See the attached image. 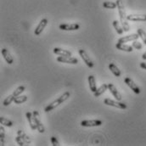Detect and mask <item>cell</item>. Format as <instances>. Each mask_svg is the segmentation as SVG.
<instances>
[{
  "mask_svg": "<svg viewBox=\"0 0 146 146\" xmlns=\"http://www.w3.org/2000/svg\"><path fill=\"white\" fill-rule=\"evenodd\" d=\"M137 33L139 34V37L143 40L144 43L146 45V33L144 31V29L139 28V29H138V31H137Z\"/></svg>",
  "mask_w": 146,
  "mask_h": 146,
  "instance_id": "83f0119b",
  "label": "cell"
},
{
  "mask_svg": "<svg viewBox=\"0 0 146 146\" xmlns=\"http://www.w3.org/2000/svg\"><path fill=\"white\" fill-rule=\"evenodd\" d=\"M103 7L105 9H115L117 7V4L115 2H110V1H106L103 3Z\"/></svg>",
  "mask_w": 146,
  "mask_h": 146,
  "instance_id": "484cf974",
  "label": "cell"
},
{
  "mask_svg": "<svg viewBox=\"0 0 146 146\" xmlns=\"http://www.w3.org/2000/svg\"><path fill=\"white\" fill-rule=\"evenodd\" d=\"M88 84H89V88L90 90L94 93L96 92L97 90V83H96V80H95V77L93 76V75H90L88 78Z\"/></svg>",
  "mask_w": 146,
  "mask_h": 146,
  "instance_id": "e0dca14e",
  "label": "cell"
},
{
  "mask_svg": "<svg viewBox=\"0 0 146 146\" xmlns=\"http://www.w3.org/2000/svg\"><path fill=\"white\" fill-rule=\"evenodd\" d=\"M2 55H3V59L5 60V61H6L9 65H12V64L14 63V59H13L11 54L9 53V51L7 48H3L2 49Z\"/></svg>",
  "mask_w": 146,
  "mask_h": 146,
  "instance_id": "7c38bea8",
  "label": "cell"
},
{
  "mask_svg": "<svg viewBox=\"0 0 146 146\" xmlns=\"http://www.w3.org/2000/svg\"><path fill=\"white\" fill-rule=\"evenodd\" d=\"M139 34L138 33H134V34H131L128 36H125L123 37H121L118 39V42H121V43H125V42H128L130 41H134V40H138L139 39Z\"/></svg>",
  "mask_w": 146,
  "mask_h": 146,
  "instance_id": "4fadbf2b",
  "label": "cell"
},
{
  "mask_svg": "<svg viewBox=\"0 0 146 146\" xmlns=\"http://www.w3.org/2000/svg\"><path fill=\"white\" fill-rule=\"evenodd\" d=\"M15 141H16V143H17L20 146H24L27 145L26 142H25L20 136H18V135H17V137L15 138Z\"/></svg>",
  "mask_w": 146,
  "mask_h": 146,
  "instance_id": "4dcf8cb0",
  "label": "cell"
},
{
  "mask_svg": "<svg viewBox=\"0 0 146 146\" xmlns=\"http://www.w3.org/2000/svg\"><path fill=\"white\" fill-rule=\"evenodd\" d=\"M0 145H5V130L3 126L0 127Z\"/></svg>",
  "mask_w": 146,
  "mask_h": 146,
  "instance_id": "d4e9b609",
  "label": "cell"
},
{
  "mask_svg": "<svg viewBox=\"0 0 146 146\" xmlns=\"http://www.w3.org/2000/svg\"><path fill=\"white\" fill-rule=\"evenodd\" d=\"M140 67L143 68L144 70H146V63L145 62H141L140 63Z\"/></svg>",
  "mask_w": 146,
  "mask_h": 146,
  "instance_id": "d6a6232c",
  "label": "cell"
},
{
  "mask_svg": "<svg viewBox=\"0 0 146 146\" xmlns=\"http://www.w3.org/2000/svg\"><path fill=\"white\" fill-rule=\"evenodd\" d=\"M142 59H143L144 60H146V52L143 54V55H142Z\"/></svg>",
  "mask_w": 146,
  "mask_h": 146,
  "instance_id": "836d02e7",
  "label": "cell"
},
{
  "mask_svg": "<svg viewBox=\"0 0 146 146\" xmlns=\"http://www.w3.org/2000/svg\"><path fill=\"white\" fill-rule=\"evenodd\" d=\"M133 47L134 48L138 49V50H140V49H142V48H143L141 42H139L138 40H134V41L133 42Z\"/></svg>",
  "mask_w": 146,
  "mask_h": 146,
  "instance_id": "f546056e",
  "label": "cell"
},
{
  "mask_svg": "<svg viewBox=\"0 0 146 146\" xmlns=\"http://www.w3.org/2000/svg\"><path fill=\"white\" fill-rule=\"evenodd\" d=\"M115 48L118 50L124 51V52H128V53L133 52V46H130V45H127V44H125V43H121V42H117L115 44Z\"/></svg>",
  "mask_w": 146,
  "mask_h": 146,
  "instance_id": "9a60e30c",
  "label": "cell"
},
{
  "mask_svg": "<svg viewBox=\"0 0 146 146\" xmlns=\"http://www.w3.org/2000/svg\"><path fill=\"white\" fill-rule=\"evenodd\" d=\"M125 83L136 94H140V88H139V86L130 78V77H126L124 80Z\"/></svg>",
  "mask_w": 146,
  "mask_h": 146,
  "instance_id": "ba28073f",
  "label": "cell"
},
{
  "mask_svg": "<svg viewBox=\"0 0 146 146\" xmlns=\"http://www.w3.org/2000/svg\"><path fill=\"white\" fill-rule=\"evenodd\" d=\"M57 61L60 63H66V64H72L76 65L78 63V60L72 56H59L57 58Z\"/></svg>",
  "mask_w": 146,
  "mask_h": 146,
  "instance_id": "52a82bcc",
  "label": "cell"
},
{
  "mask_svg": "<svg viewBox=\"0 0 146 146\" xmlns=\"http://www.w3.org/2000/svg\"><path fill=\"white\" fill-rule=\"evenodd\" d=\"M51 143H52V145L53 146H60V143H59V141H58V139H57V138L56 137H54V136H52L51 137Z\"/></svg>",
  "mask_w": 146,
  "mask_h": 146,
  "instance_id": "1f68e13d",
  "label": "cell"
},
{
  "mask_svg": "<svg viewBox=\"0 0 146 146\" xmlns=\"http://www.w3.org/2000/svg\"><path fill=\"white\" fill-rule=\"evenodd\" d=\"M26 116H27V119L29 122V125L32 128V130H35L36 129V122H35V120H34V117H33V113L31 112H27L26 113Z\"/></svg>",
  "mask_w": 146,
  "mask_h": 146,
  "instance_id": "ac0fdd59",
  "label": "cell"
},
{
  "mask_svg": "<svg viewBox=\"0 0 146 146\" xmlns=\"http://www.w3.org/2000/svg\"><path fill=\"white\" fill-rule=\"evenodd\" d=\"M81 126L84 127H100L103 124V121L100 120H85L81 121Z\"/></svg>",
  "mask_w": 146,
  "mask_h": 146,
  "instance_id": "5b68a950",
  "label": "cell"
},
{
  "mask_svg": "<svg viewBox=\"0 0 146 146\" xmlns=\"http://www.w3.org/2000/svg\"><path fill=\"white\" fill-rule=\"evenodd\" d=\"M70 96H71L70 92H65V93H64L61 96H60L57 100H55L53 101L52 103L48 104V105L45 107L44 111L47 112V113H48V112H50L51 110H54L56 107L60 106L62 103H64L65 101H66V100L69 99Z\"/></svg>",
  "mask_w": 146,
  "mask_h": 146,
  "instance_id": "7a4b0ae2",
  "label": "cell"
},
{
  "mask_svg": "<svg viewBox=\"0 0 146 146\" xmlns=\"http://www.w3.org/2000/svg\"><path fill=\"white\" fill-rule=\"evenodd\" d=\"M112 23H113V27H114L115 32H116L118 34H120V35L122 34L123 32H124V30H123V28H122V26L120 25V22H119L118 21L115 20V21H113Z\"/></svg>",
  "mask_w": 146,
  "mask_h": 146,
  "instance_id": "7402d4cb",
  "label": "cell"
},
{
  "mask_svg": "<svg viewBox=\"0 0 146 146\" xmlns=\"http://www.w3.org/2000/svg\"><path fill=\"white\" fill-rule=\"evenodd\" d=\"M78 53H79V54H80L82 60L83 62L87 65L88 67L93 68V67L94 66V63L93 62V60H91V58L88 56V53L86 52V50H84V49H79Z\"/></svg>",
  "mask_w": 146,
  "mask_h": 146,
  "instance_id": "3957f363",
  "label": "cell"
},
{
  "mask_svg": "<svg viewBox=\"0 0 146 146\" xmlns=\"http://www.w3.org/2000/svg\"><path fill=\"white\" fill-rule=\"evenodd\" d=\"M108 89L110 90V92L112 94V95L115 98L116 100H118V101L121 100V99H122L121 94H120V92L117 90V88H115V86L113 83H109L108 84Z\"/></svg>",
  "mask_w": 146,
  "mask_h": 146,
  "instance_id": "8fae6325",
  "label": "cell"
},
{
  "mask_svg": "<svg viewBox=\"0 0 146 146\" xmlns=\"http://www.w3.org/2000/svg\"><path fill=\"white\" fill-rule=\"evenodd\" d=\"M15 96L13 95V94H11V95H9L4 100H3V105L4 106H9L13 101H14V100H15Z\"/></svg>",
  "mask_w": 146,
  "mask_h": 146,
  "instance_id": "4316f807",
  "label": "cell"
},
{
  "mask_svg": "<svg viewBox=\"0 0 146 146\" xmlns=\"http://www.w3.org/2000/svg\"><path fill=\"white\" fill-rule=\"evenodd\" d=\"M116 4H117V9H118L120 21H121L122 28H123L124 32H128L130 30V27L127 22V15H126V10H125L124 5H123V2L121 0H116Z\"/></svg>",
  "mask_w": 146,
  "mask_h": 146,
  "instance_id": "6da1fadb",
  "label": "cell"
},
{
  "mask_svg": "<svg viewBox=\"0 0 146 146\" xmlns=\"http://www.w3.org/2000/svg\"><path fill=\"white\" fill-rule=\"evenodd\" d=\"M0 122H1V124L3 125V126H4V127H11L12 126H13V121H10V120H9V119H7V118H5V117H1V119H0Z\"/></svg>",
  "mask_w": 146,
  "mask_h": 146,
  "instance_id": "cb8c5ba5",
  "label": "cell"
},
{
  "mask_svg": "<svg viewBox=\"0 0 146 146\" xmlns=\"http://www.w3.org/2000/svg\"><path fill=\"white\" fill-rule=\"evenodd\" d=\"M108 89V84L106 83H104L103 85H101L99 88H97L96 92H94V96L95 97H100L101 94H103L106 90Z\"/></svg>",
  "mask_w": 146,
  "mask_h": 146,
  "instance_id": "d6986e66",
  "label": "cell"
},
{
  "mask_svg": "<svg viewBox=\"0 0 146 146\" xmlns=\"http://www.w3.org/2000/svg\"><path fill=\"white\" fill-rule=\"evenodd\" d=\"M60 29L62 31H76L80 28V25L77 23L73 24H60Z\"/></svg>",
  "mask_w": 146,
  "mask_h": 146,
  "instance_id": "30bf717a",
  "label": "cell"
},
{
  "mask_svg": "<svg viewBox=\"0 0 146 146\" xmlns=\"http://www.w3.org/2000/svg\"><path fill=\"white\" fill-rule=\"evenodd\" d=\"M17 135L20 136V137L26 142L27 145H30V144L32 143V139H30V137L27 136L22 130H19V131L17 132Z\"/></svg>",
  "mask_w": 146,
  "mask_h": 146,
  "instance_id": "44dd1931",
  "label": "cell"
},
{
  "mask_svg": "<svg viewBox=\"0 0 146 146\" xmlns=\"http://www.w3.org/2000/svg\"><path fill=\"white\" fill-rule=\"evenodd\" d=\"M104 104L106 105V106H113V107H116L118 109L121 110H125L127 109V105L124 104V103H121V102H119L118 100L117 101H115V100H112L110 99H106L104 100Z\"/></svg>",
  "mask_w": 146,
  "mask_h": 146,
  "instance_id": "277c9868",
  "label": "cell"
},
{
  "mask_svg": "<svg viewBox=\"0 0 146 146\" xmlns=\"http://www.w3.org/2000/svg\"><path fill=\"white\" fill-rule=\"evenodd\" d=\"M48 21L46 18H44V19H42V20L40 21L39 24L37 25V27H36L35 31H34L35 36H39V35L42 33L43 29L46 27V26L48 25Z\"/></svg>",
  "mask_w": 146,
  "mask_h": 146,
  "instance_id": "9c48e42d",
  "label": "cell"
},
{
  "mask_svg": "<svg viewBox=\"0 0 146 146\" xmlns=\"http://www.w3.org/2000/svg\"><path fill=\"white\" fill-rule=\"evenodd\" d=\"M109 69L110 70V72L113 73V75L115 76L116 77L121 76V71H120L119 68L116 66V65H115L114 63H110Z\"/></svg>",
  "mask_w": 146,
  "mask_h": 146,
  "instance_id": "ffe728a7",
  "label": "cell"
},
{
  "mask_svg": "<svg viewBox=\"0 0 146 146\" xmlns=\"http://www.w3.org/2000/svg\"><path fill=\"white\" fill-rule=\"evenodd\" d=\"M27 100H28V97L27 95H19L15 98L14 102H15V104L20 105V104H22V103L27 101Z\"/></svg>",
  "mask_w": 146,
  "mask_h": 146,
  "instance_id": "603a6c76",
  "label": "cell"
},
{
  "mask_svg": "<svg viewBox=\"0 0 146 146\" xmlns=\"http://www.w3.org/2000/svg\"><path fill=\"white\" fill-rule=\"evenodd\" d=\"M24 91H25V87H24V86H20V87H18V88L14 91L13 95H14L15 97H17V96L21 95Z\"/></svg>",
  "mask_w": 146,
  "mask_h": 146,
  "instance_id": "f1b7e54d",
  "label": "cell"
},
{
  "mask_svg": "<svg viewBox=\"0 0 146 146\" xmlns=\"http://www.w3.org/2000/svg\"><path fill=\"white\" fill-rule=\"evenodd\" d=\"M127 19L130 21H146V15H129Z\"/></svg>",
  "mask_w": 146,
  "mask_h": 146,
  "instance_id": "5bb4252c",
  "label": "cell"
},
{
  "mask_svg": "<svg viewBox=\"0 0 146 146\" xmlns=\"http://www.w3.org/2000/svg\"><path fill=\"white\" fill-rule=\"evenodd\" d=\"M33 117H34V120H35V122H36L37 131L40 133H43L45 132V128H44V126L42 125V123L41 121L40 115H39V112L37 110H34L33 112Z\"/></svg>",
  "mask_w": 146,
  "mask_h": 146,
  "instance_id": "8992f818",
  "label": "cell"
},
{
  "mask_svg": "<svg viewBox=\"0 0 146 146\" xmlns=\"http://www.w3.org/2000/svg\"><path fill=\"white\" fill-rule=\"evenodd\" d=\"M53 52L55 54H58V55H60V56H72L71 51L66 50V49H63V48H54L53 49Z\"/></svg>",
  "mask_w": 146,
  "mask_h": 146,
  "instance_id": "2e32d148",
  "label": "cell"
}]
</instances>
